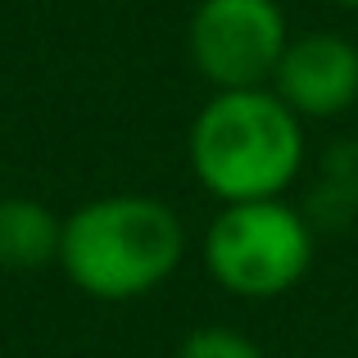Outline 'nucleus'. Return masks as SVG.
Returning <instances> with one entry per match:
<instances>
[{
  "label": "nucleus",
  "instance_id": "obj_1",
  "mask_svg": "<svg viewBox=\"0 0 358 358\" xmlns=\"http://www.w3.org/2000/svg\"><path fill=\"white\" fill-rule=\"evenodd\" d=\"M308 159L304 118L290 114L272 87L213 91L191 118L186 164L218 204L281 200Z\"/></svg>",
  "mask_w": 358,
  "mask_h": 358
},
{
  "label": "nucleus",
  "instance_id": "obj_2",
  "mask_svg": "<svg viewBox=\"0 0 358 358\" xmlns=\"http://www.w3.org/2000/svg\"><path fill=\"white\" fill-rule=\"evenodd\" d=\"M186 259V227L159 195L118 191L78 204L64 218L59 268L82 295L127 304L155 295Z\"/></svg>",
  "mask_w": 358,
  "mask_h": 358
},
{
  "label": "nucleus",
  "instance_id": "obj_3",
  "mask_svg": "<svg viewBox=\"0 0 358 358\" xmlns=\"http://www.w3.org/2000/svg\"><path fill=\"white\" fill-rule=\"evenodd\" d=\"M204 268L231 299H281L313 272L317 227L304 209L281 200L222 204L204 227Z\"/></svg>",
  "mask_w": 358,
  "mask_h": 358
},
{
  "label": "nucleus",
  "instance_id": "obj_4",
  "mask_svg": "<svg viewBox=\"0 0 358 358\" xmlns=\"http://www.w3.org/2000/svg\"><path fill=\"white\" fill-rule=\"evenodd\" d=\"M290 45V23L277 0H200L186 23L191 64L213 91L268 87Z\"/></svg>",
  "mask_w": 358,
  "mask_h": 358
},
{
  "label": "nucleus",
  "instance_id": "obj_5",
  "mask_svg": "<svg viewBox=\"0 0 358 358\" xmlns=\"http://www.w3.org/2000/svg\"><path fill=\"white\" fill-rule=\"evenodd\" d=\"M268 87L304 122H331L350 114L358 105V41L327 27L290 36Z\"/></svg>",
  "mask_w": 358,
  "mask_h": 358
},
{
  "label": "nucleus",
  "instance_id": "obj_6",
  "mask_svg": "<svg viewBox=\"0 0 358 358\" xmlns=\"http://www.w3.org/2000/svg\"><path fill=\"white\" fill-rule=\"evenodd\" d=\"M64 218H55L50 204L32 195H0V268L32 272L45 263H59Z\"/></svg>",
  "mask_w": 358,
  "mask_h": 358
},
{
  "label": "nucleus",
  "instance_id": "obj_7",
  "mask_svg": "<svg viewBox=\"0 0 358 358\" xmlns=\"http://www.w3.org/2000/svg\"><path fill=\"white\" fill-rule=\"evenodd\" d=\"M358 213V141H341L322 159V182L308 218H354Z\"/></svg>",
  "mask_w": 358,
  "mask_h": 358
},
{
  "label": "nucleus",
  "instance_id": "obj_8",
  "mask_svg": "<svg viewBox=\"0 0 358 358\" xmlns=\"http://www.w3.org/2000/svg\"><path fill=\"white\" fill-rule=\"evenodd\" d=\"M177 358H268V354L236 327H195L182 341Z\"/></svg>",
  "mask_w": 358,
  "mask_h": 358
},
{
  "label": "nucleus",
  "instance_id": "obj_9",
  "mask_svg": "<svg viewBox=\"0 0 358 358\" xmlns=\"http://www.w3.org/2000/svg\"><path fill=\"white\" fill-rule=\"evenodd\" d=\"M331 5H341V9H358V0H331Z\"/></svg>",
  "mask_w": 358,
  "mask_h": 358
}]
</instances>
